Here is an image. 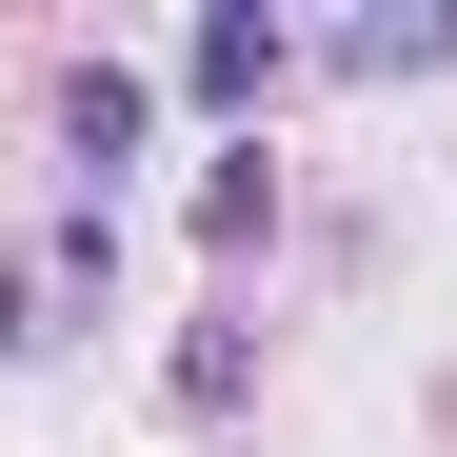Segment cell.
I'll list each match as a JSON object with an SVG mask.
<instances>
[{"mask_svg":"<svg viewBox=\"0 0 457 457\" xmlns=\"http://www.w3.org/2000/svg\"><path fill=\"white\" fill-rule=\"evenodd\" d=\"M0 358H40V278L21 259H0Z\"/></svg>","mask_w":457,"mask_h":457,"instance_id":"obj_5","label":"cell"},{"mask_svg":"<svg viewBox=\"0 0 457 457\" xmlns=\"http://www.w3.org/2000/svg\"><path fill=\"white\" fill-rule=\"evenodd\" d=\"M199 239H219V259H259V239H278V160H259V139H219V179H199Z\"/></svg>","mask_w":457,"mask_h":457,"instance_id":"obj_3","label":"cell"},{"mask_svg":"<svg viewBox=\"0 0 457 457\" xmlns=\"http://www.w3.org/2000/svg\"><path fill=\"white\" fill-rule=\"evenodd\" d=\"M338 60H358V80H437L457 21H437V0H418V21H338Z\"/></svg>","mask_w":457,"mask_h":457,"instance_id":"obj_4","label":"cell"},{"mask_svg":"<svg viewBox=\"0 0 457 457\" xmlns=\"http://www.w3.org/2000/svg\"><path fill=\"white\" fill-rule=\"evenodd\" d=\"M179 80H199V100H219V120H259V100H278V80H298V21H259V0H219V21H199V40H179Z\"/></svg>","mask_w":457,"mask_h":457,"instance_id":"obj_1","label":"cell"},{"mask_svg":"<svg viewBox=\"0 0 457 457\" xmlns=\"http://www.w3.org/2000/svg\"><path fill=\"white\" fill-rule=\"evenodd\" d=\"M60 139H80V179H100V219H120V160L160 139V80H139V60H80V80H60Z\"/></svg>","mask_w":457,"mask_h":457,"instance_id":"obj_2","label":"cell"}]
</instances>
